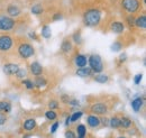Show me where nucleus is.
Instances as JSON below:
<instances>
[{
    "label": "nucleus",
    "instance_id": "6e6552de",
    "mask_svg": "<svg viewBox=\"0 0 146 138\" xmlns=\"http://www.w3.org/2000/svg\"><path fill=\"white\" fill-rule=\"evenodd\" d=\"M19 66L17 63H7L2 66V72L7 75V76H15V74L17 73L19 70Z\"/></svg>",
    "mask_w": 146,
    "mask_h": 138
},
{
    "label": "nucleus",
    "instance_id": "72a5a7b5",
    "mask_svg": "<svg viewBox=\"0 0 146 138\" xmlns=\"http://www.w3.org/2000/svg\"><path fill=\"white\" fill-rule=\"evenodd\" d=\"M70 99H71V97H70L69 94H62V96L60 97V101H61V102H62L63 104H69Z\"/></svg>",
    "mask_w": 146,
    "mask_h": 138
},
{
    "label": "nucleus",
    "instance_id": "0eeeda50",
    "mask_svg": "<svg viewBox=\"0 0 146 138\" xmlns=\"http://www.w3.org/2000/svg\"><path fill=\"white\" fill-rule=\"evenodd\" d=\"M91 113L97 116H106L109 111V107L106 102H96L90 107Z\"/></svg>",
    "mask_w": 146,
    "mask_h": 138
},
{
    "label": "nucleus",
    "instance_id": "37998d69",
    "mask_svg": "<svg viewBox=\"0 0 146 138\" xmlns=\"http://www.w3.org/2000/svg\"><path fill=\"white\" fill-rule=\"evenodd\" d=\"M126 60H127V55H126V53H123V54L119 55V63H124Z\"/></svg>",
    "mask_w": 146,
    "mask_h": 138
},
{
    "label": "nucleus",
    "instance_id": "79ce46f5",
    "mask_svg": "<svg viewBox=\"0 0 146 138\" xmlns=\"http://www.w3.org/2000/svg\"><path fill=\"white\" fill-rule=\"evenodd\" d=\"M61 19H63V15L62 14H60V13H56L53 15V17H52V20L53 21H57V20H61Z\"/></svg>",
    "mask_w": 146,
    "mask_h": 138
},
{
    "label": "nucleus",
    "instance_id": "c756f323",
    "mask_svg": "<svg viewBox=\"0 0 146 138\" xmlns=\"http://www.w3.org/2000/svg\"><path fill=\"white\" fill-rule=\"evenodd\" d=\"M82 116H83V112L81 110H78V111L73 112L72 115H70V120H71V122H75V121H78L79 119H81Z\"/></svg>",
    "mask_w": 146,
    "mask_h": 138
},
{
    "label": "nucleus",
    "instance_id": "6ab92c4d",
    "mask_svg": "<svg viewBox=\"0 0 146 138\" xmlns=\"http://www.w3.org/2000/svg\"><path fill=\"white\" fill-rule=\"evenodd\" d=\"M34 81V86H35V89H43L47 86L48 81L47 79H45L43 75H39V76H35V80Z\"/></svg>",
    "mask_w": 146,
    "mask_h": 138
},
{
    "label": "nucleus",
    "instance_id": "393cba45",
    "mask_svg": "<svg viewBox=\"0 0 146 138\" xmlns=\"http://www.w3.org/2000/svg\"><path fill=\"white\" fill-rule=\"evenodd\" d=\"M120 128L123 129H130L133 127V121L128 117H120Z\"/></svg>",
    "mask_w": 146,
    "mask_h": 138
},
{
    "label": "nucleus",
    "instance_id": "9d476101",
    "mask_svg": "<svg viewBox=\"0 0 146 138\" xmlns=\"http://www.w3.org/2000/svg\"><path fill=\"white\" fill-rule=\"evenodd\" d=\"M29 72L33 76H39V75H43V72H44V68L42 66V64L37 61H34L29 64Z\"/></svg>",
    "mask_w": 146,
    "mask_h": 138
},
{
    "label": "nucleus",
    "instance_id": "4468645a",
    "mask_svg": "<svg viewBox=\"0 0 146 138\" xmlns=\"http://www.w3.org/2000/svg\"><path fill=\"white\" fill-rule=\"evenodd\" d=\"M87 123L88 126L94 129V128H98L100 126V118L97 116V115H93V113H90L87 116Z\"/></svg>",
    "mask_w": 146,
    "mask_h": 138
},
{
    "label": "nucleus",
    "instance_id": "49530a36",
    "mask_svg": "<svg viewBox=\"0 0 146 138\" xmlns=\"http://www.w3.org/2000/svg\"><path fill=\"white\" fill-rule=\"evenodd\" d=\"M32 137V135L31 134H26V135H24V137L23 138H31Z\"/></svg>",
    "mask_w": 146,
    "mask_h": 138
},
{
    "label": "nucleus",
    "instance_id": "412c9836",
    "mask_svg": "<svg viewBox=\"0 0 146 138\" xmlns=\"http://www.w3.org/2000/svg\"><path fill=\"white\" fill-rule=\"evenodd\" d=\"M40 36L45 39H50L52 37V31L48 25H43L40 28Z\"/></svg>",
    "mask_w": 146,
    "mask_h": 138
},
{
    "label": "nucleus",
    "instance_id": "9b49d317",
    "mask_svg": "<svg viewBox=\"0 0 146 138\" xmlns=\"http://www.w3.org/2000/svg\"><path fill=\"white\" fill-rule=\"evenodd\" d=\"M6 11H7V15L11 18H17L21 15V9L20 7L15 5V3H10L7 6L6 8Z\"/></svg>",
    "mask_w": 146,
    "mask_h": 138
},
{
    "label": "nucleus",
    "instance_id": "58836bf2",
    "mask_svg": "<svg viewBox=\"0 0 146 138\" xmlns=\"http://www.w3.org/2000/svg\"><path fill=\"white\" fill-rule=\"evenodd\" d=\"M134 20H135L134 15H128L127 17H126V21H127L129 27H133V26H134Z\"/></svg>",
    "mask_w": 146,
    "mask_h": 138
},
{
    "label": "nucleus",
    "instance_id": "f257e3e1",
    "mask_svg": "<svg viewBox=\"0 0 146 138\" xmlns=\"http://www.w3.org/2000/svg\"><path fill=\"white\" fill-rule=\"evenodd\" d=\"M102 20V10L100 8H89L82 15V23L87 27H98Z\"/></svg>",
    "mask_w": 146,
    "mask_h": 138
},
{
    "label": "nucleus",
    "instance_id": "f8f14e48",
    "mask_svg": "<svg viewBox=\"0 0 146 138\" xmlns=\"http://www.w3.org/2000/svg\"><path fill=\"white\" fill-rule=\"evenodd\" d=\"M73 63L76 68L87 66L88 65V56L84 55V54H78V55H75V57L73 60Z\"/></svg>",
    "mask_w": 146,
    "mask_h": 138
},
{
    "label": "nucleus",
    "instance_id": "473e14b6",
    "mask_svg": "<svg viewBox=\"0 0 146 138\" xmlns=\"http://www.w3.org/2000/svg\"><path fill=\"white\" fill-rule=\"evenodd\" d=\"M121 48H123V43L119 42V40H116V42L111 45V47H110V50L113 51V52H119Z\"/></svg>",
    "mask_w": 146,
    "mask_h": 138
},
{
    "label": "nucleus",
    "instance_id": "cd10ccee",
    "mask_svg": "<svg viewBox=\"0 0 146 138\" xmlns=\"http://www.w3.org/2000/svg\"><path fill=\"white\" fill-rule=\"evenodd\" d=\"M44 116H45V118L47 119V120H50V121H55L56 119H57V113L55 112V110H47L45 113H44Z\"/></svg>",
    "mask_w": 146,
    "mask_h": 138
},
{
    "label": "nucleus",
    "instance_id": "4be33fe9",
    "mask_svg": "<svg viewBox=\"0 0 146 138\" xmlns=\"http://www.w3.org/2000/svg\"><path fill=\"white\" fill-rule=\"evenodd\" d=\"M31 13H32L33 15H35V16L42 15V14L44 13V7H43V5H42V3H35V5H33V6L31 7Z\"/></svg>",
    "mask_w": 146,
    "mask_h": 138
},
{
    "label": "nucleus",
    "instance_id": "c9c22d12",
    "mask_svg": "<svg viewBox=\"0 0 146 138\" xmlns=\"http://www.w3.org/2000/svg\"><path fill=\"white\" fill-rule=\"evenodd\" d=\"M142 79H143V74H142V73H138V74H136V75L134 76V83H135L136 86L141 84V82H142Z\"/></svg>",
    "mask_w": 146,
    "mask_h": 138
},
{
    "label": "nucleus",
    "instance_id": "a211bd4d",
    "mask_svg": "<svg viewBox=\"0 0 146 138\" xmlns=\"http://www.w3.org/2000/svg\"><path fill=\"white\" fill-rule=\"evenodd\" d=\"M134 26L138 29H145L146 28V16L143 14V15H139L137 17H135V20H134Z\"/></svg>",
    "mask_w": 146,
    "mask_h": 138
},
{
    "label": "nucleus",
    "instance_id": "aec40b11",
    "mask_svg": "<svg viewBox=\"0 0 146 138\" xmlns=\"http://www.w3.org/2000/svg\"><path fill=\"white\" fill-rule=\"evenodd\" d=\"M93 81H96L97 83H101V84H104V83H107L108 81H109V76L107 75V74H105V73H98V74H96L94 76H93Z\"/></svg>",
    "mask_w": 146,
    "mask_h": 138
},
{
    "label": "nucleus",
    "instance_id": "5701e85b",
    "mask_svg": "<svg viewBox=\"0 0 146 138\" xmlns=\"http://www.w3.org/2000/svg\"><path fill=\"white\" fill-rule=\"evenodd\" d=\"M110 128L112 129H119L120 128V119L117 116H112L111 118H109V123H108Z\"/></svg>",
    "mask_w": 146,
    "mask_h": 138
},
{
    "label": "nucleus",
    "instance_id": "dca6fc26",
    "mask_svg": "<svg viewBox=\"0 0 146 138\" xmlns=\"http://www.w3.org/2000/svg\"><path fill=\"white\" fill-rule=\"evenodd\" d=\"M37 127V122L34 118H28L23 122V129L25 131H32L34 129H36Z\"/></svg>",
    "mask_w": 146,
    "mask_h": 138
},
{
    "label": "nucleus",
    "instance_id": "b1692460",
    "mask_svg": "<svg viewBox=\"0 0 146 138\" xmlns=\"http://www.w3.org/2000/svg\"><path fill=\"white\" fill-rule=\"evenodd\" d=\"M13 110V105L9 101H0V112H5V113H9Z\"/></svg>",
    "mask_w": 146,
    "mask_h": 138
},
{
    "label": "nucleus",
    "instance_id": "a19ab883",
    "mask_svg": "<svg viewBox=\"0 0 146 138\" xmlns=\"http://www.w3.org/2000/svg\"><path fill=\"white\" fill-rule=\"evenodd\" d=\"M108 123H109V118H107V117L100 118V126L102 125L104 127H108Z\"/></svg>",
    "mask_w": 146,
    "mask_h": 138
},
{
    "label": "nucleus",
    "instance_id": "e433bc0d",
    "mask_svg": "<svg viewBox=\"0 0 146 138\" xmlns=\"http://www.w3.org/2000/svg\"><path fill=\"white\" fill-rule=\"evenodd\" d=\"M8 120V117H7V113L5 112H0V126H3Z\"/></svg>",
    "mask_w": 146,
    "mask_h": 138
},
{
    "label": "nucleus",
    "instance_id": "4c0bfd02",
    "mask_svg": "<svg viewBox=\"0 0 146 138\" xmlns=\"http://www.w3.org/2000/svg\"><path fill=\"white\" fill-rule=\"evenodd\" d=\"M69 105H71L72 108H76V107H79L80 105V101L78 100V99H74V98H71L70 99V101H69Z\"/></svg>",
    "mask_w": 146,
    "mask_h": 138
},
{
    "label": "nucleus",
    "instance_id": "a878e982",
    "mask_svg": "<svg viewBox=\"0 0 146 138\" xmlns=\"http://www.w3.org/2000/svg\"><path fill=\"white\" fill-rule=\"evenodd\" d=\"M72 43L76 44V45H81L83 39H82V36H81V31H76L72 34Z\"/></svg>",
    "mask_w": 146,
    "mask_h": 138
},
{
    "label": "nucleus",
    "instance_id": "1a4fd4ad",
    "mask_svg": "<svg viewBox=\"0 0 146 138\" xmlns=\"http://www.w3.org/2000/svg\"><path fill=\"white\" fill-rule=\"evenodd\" d=\"M109 28L113 34L119 35V34H123V33L125 32L126 26H125V24H124L123 21H120V20H113V21L110 24Z\"/></svg>",
    "mask_w": 146,
    "mask_h": 138
},
{
    "label": "nucleus",
    "instance_id": "f03ea898",
    "mask_svg": "<svg viewBox=\"0 0 146 138\" xmlns=\"http://www.w3.org/2000/svg\"><path fill=\"white\" fill-rule=\"evenodd\" d=\"M88 65L91 69L92 73H94V74L101 73L105 69L104 61L99 54H91L88 56Z\"/></svg>",
    "mask_w": 146,
    "mask_h": 138
},
{
    "label": "nucleus",
    "instance_id": "c03bdc74",
    "mask_svg": "<svg viewBox=\"0 0 146 138\" xmlns=\"http://www.w3.org/2000/svg\"><path fill=\"white\" fill-rule=\"evenodd\" d=\"M28 36H29L31 39H34V40H37V39H38V37H37V35L35 32H31V33L28 34Z\"/></svg>",
    "mask_w": 146,
    "mask_h": 138
},
{
    "label": "nucleus",
    "instance_id": "ea45409f",
    "mask_svg": "<svg viewBox=\"0 0 146 138\" xmlns=\"http://www.w3.org/2000/svg\"><path fill=\"white\" fill-rule=\"evenodd\" d=\"M64 136H65V138H76L75 133H74L73 130H71V129L66 130V131H65V134H64Z\"/></svg>",
    "mask_w": 146,
    "mask_h": 138
},
{
    "label": "nucleus",
    "instance_id": "c85d7f7f",
    "mask_svg": "<svg viewBox=\"0 0 146 138\" xmlns=\"http://www.w3.org/2000/svg\"><path fill=\"white\" fill-rule=\"evenodd\" d=\"M21 84L25 86L27 90H34L35 89V86H34V81L31 80V79H24L21 80Z\"/></svg>",
    "mask_w": 146,
    "mask_h": 138
},
{
    "label": "nucleus",
    "instance_id": "a18cd8bd",
    "mask_svg": "<svg viewBox=\"0 0 146 138\" xmlns=\"http://www.w3.org/2000/svg\"><path fill=\"white\" fill-rule=\"evenodd\" d=\"M70 125H71V120H70V115H68V116L65 117V122H64V126H65V127H70Z\"/></svg>",
    "mask_w": 146,
    "mask_h": 138
},
{
    "label": "nucleus",
    "instance_id": "7c9ffc66",
    "mask_svg": "<svg viewBox=\"0 0 146 138\" xmlns=\"http://www.w3.org/2000/svg\"><path fill=\"white\" fill-rule=\"evenodd\" d=\"M15 76H16V79H18V80H24V79L27 78V71L25 69H23V68H19V70L17 71V73L15 74Z\"/></svg>",
    "mask_w": 146,
    "mask_h": 138
},
{
    "label": "nucleus",
    "instance_id": "20e7f679",
    "mask_svg": "<svg viewBox=\"0 0 146 138\" xmlns=\"http://www.w3.org/2000/svg\"><path fill=\"white\" fill-rule=\"evenodd\" d=\"M120 6L124 9V11L127 13L128 15H135L142 8L141 0H121Z\"/></svg>",
    "mask_w": 146,
    "mask_h": 138
},
{
    "label": "nucleus",
    "instance_id": "423d86ee",
    "mask_svg": "<svg viewBox=\"0 0 146 138\" xmlns=\"http://www.w3.org/2000/svg\"><path fill=\"white\" fill-rule=\"evenodd\" d=\"M14 47V38L9 34H0V52H9Z\"/></svg>",
    "mask_w": 146,
    "mask_h": 138
},
{
    "label": "nucleus",
    "instance_id": "2eb2a0df",
    "mask_svg": "<svg viewBox=\"0 0 146 138\" xmlns=\"http://www.w3.org/2000/svg\"><path fill=\"white\" fill-rule=\"evenodd\" d=\"M130 105H131V108L135 112H139L142 110L143 105H144V98L143 97H137V98L133 99L130 101Z\"/></svg>",
    "mask_w": 146,
    "mask_h": 138
},
{
    "label": "nucleus",
    "instance_id": "09e8293b",
    "mask_svg": "<svg viewBox=\"0 0 146 138\" xmlns=\"http://www.w3.org/2000/svg\"><path fill=\"white\" fill-rule=\"evenodd\" d=\"M76 138H84V137H76Z\"/></svg>",
    "mask_w": 146,
    "mask_h": 138
},
{
    "label": "nucleus",
    "instance_id": "f3484780",
    "mask_svg": "<svg viewBox=\"0 0 146 138\" xmlns=\"http://www.w3.org/2000/svg\"><path fill=\"white\" fill-rule=\"evenodd\" d=\"M75 74L80 78H90L93 73H92L91 69L87 65V66H83V68H76Z\"/></svg>",
    "mask_w": 146,
    "mask_h": 138
},
{
    "label": "nucleus",
    "instance_id": "bb28decb",
    "mask_svg": "<svg viewBox=\"0 0 146 138\" xmlns=\"http://www.w3.org/2000/svg\"><path fill=\"white\" fill-rule=\"evenodd\" d=\"M76 130V134H78V137H86L87 136V127L83 125V123H79L75 128Z\"/></svg>",
    "mask_w": 146,
    "mask_h": 138
},
{
    "label": "nucleus",
    "instance_id": "2f4dec72",
    "mask_svg": "<svg viewBox=\"0 0 146 138\" xmlns=\"http://www.w3.org/2000/svg\"><path fill=\"white\" fill-rule=\"evenodd\" d=\"M58 107H60L58 101H57V100H54V99L50 100L48 104H47V108H48L50 110H56V109H58Z\"/></svg>",
    "mask_w": 146,
    "mask_h": 138
},
{
    "label": "nucleus",
    "instance_id": "de8ad7c7",
    "mask_svg": "<svg viewBox=\"0 0 146 138\" xmlns=\"http://www.w3.org/2000/svg\"><path fill=\"white\" fill-rule=\"evenodd\" d=\"M118 138H127V137H125V136H119Z\"/></svg>",
    "mask_w": 146,
    "mask_h": 138
},
{
    "label": "nucleus",
    "instance_id": "ddd939ff",
    "mask_svg": "<svg viewBox=\"0 0 146 138\" xmlns=\"http://www.w3.org/2000/svg\"><path fill=\"white\" fill-rule=\"evenodd\" d=\"M73 51V43L70 38H64L61 44V52L63 54H70Z\"/></svg>",
    "mask_w": 146,
    "mask_h": 138
},
{
    "label": "nucleus",
    "instance_id": "39448f33",
    "mask_svg": "<svg viewBox=\"0 0 146 138\" xmlns=\"http://www.w3.org/2000/svg\"><path fill=\"white\" fill-rule=\"evenodd\" d=\"M16 20L15 18L9 17L8 15H0V32L8 33L15 29L16 27Z\"/></svg>",
    "mask_w": 146,
    "mask_h": 138
},
{
    "label": "nucleus",
    "instance_id": "7ed1b4c3",
    "mask_svg": "<svg viewBox=\"0 0 146 138\" xmlns=\"http://www.w3.org/2000/svg\"><path fill=\"white\" fill-rule=\"evenodd\" d=\"M17 54L21 60H28L35 55V47L28 42H23L17 47Z\"/></svg>",
    "mask_w": 146,
    "mask_h": 138
},
{
    "label": "nucleus",
    "instance_id": "f704fd0d",
    "mask_svg": "<svg viewBox=\"0 0 146 138\" xmlns=\"http://www.w3.org/2000/svg\"><path fill=\"white\" fill-rule=\"evenodd\" d=\"M58 127H60V121L58 120H55L54 123L51 126V129H50V133L51 134H55L56 133V130L58 129Z\"/></svg>",
    "mask_w": 146,
    "mask_h": 138
}]
</instances>
